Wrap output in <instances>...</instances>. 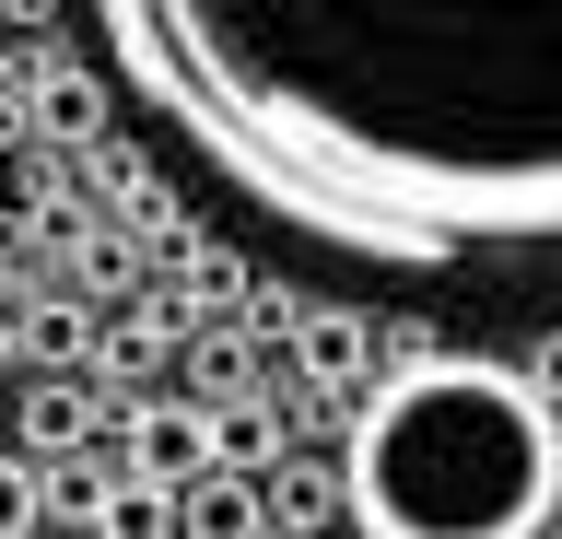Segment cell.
<instances>
[{
    "label": "cell",
    "mask_w": 562,
    "mask_h": 539,
    "mask_svg": "<svg viewBox=\"0 0 562 539\" xmlns=\"http://www.w3.org/2000/svg\"><path fill=\"white\" fill-rule=\"evenodd\" d=\"M211 469V398H176V411H140V481H200Z\"/></svg>",
    "instance_id": "4"
},
{
    "label": "cell",
    "mask_w": 562,
    "mask_h": 539,
    "mask_svg": "<svg viewBox=\"0 0 562 539\" xmlns=\"http://www.w3.org/2000/svg\"><path fill=\"white\" fill-rule=\"evenodd\" d=\"M270 481H258V469H200V481H188V539H270L281 516H270Z\"/></svg>",
    "instance_id": "3"
},
{
    "label": "cell",
    "mask_w": 562,
    "mask_h": 539,
    "mask_svg": "<svg viewBox=\"0 0 562 539\" xmlns=\"http://www.w3.org/2000/svg\"><path fill=\"white\" fill-rule=\"evenodd\" d=\"M105 504H117V493H105L94 469H59V481H47V516H59V528H82V539L105 528Z\"/></svg>",
    "instance_id": "9"
},
{
    "label": "cell",
    "mask_w": 562,
    "mask_h": 539,
    "mask_svg": "<svg viewBox=\"0 0 562 539\" xmlns=\"http://www.w3.org/2000/svg\"><path fill=\"white\" fill-rule=\"evenodd\" d=\"M211 188L398 282L562 258V0H82Z\"/></svg>",
    "instance_id": "1"
},
{
    "label": "cell",
    "mask_w": 562,
    "mask_h": 539,
    "mask_svg": "<svg viewBox=\"0 0 562 539\" xmlns=\"http://www.w3.org/2000/svg\"><path fill=\"white\" fill-rule=\"evenodd\" d=\"M94 352V317H82V305H35L24 317V363H82Z\"/></svg>",
    "instance_id": "8"
},
{
    "label": "cell",
    "mask_w": 562,
    "mask_h": 539,
    "mask_svg": "<svg viewBox=\"0 0 562 539\" xmlns=\"http://www.w3.org/2000/svg\"><path fill=\"white\" fill-rule=\"evenodd\" d=\"M293 352H305L316 388H363V375H375V317H305Z\"/></svg>",
    "instance_id": "5"
},
{
    "label": "cell",
    "mask_w": 562,
    "mask_h": 539,
    "mask_svg": "<svg viewBox=\"0 0 562 539\" xmlns=\"http://www.w3.org/2000/svg\"><path fill=\"white\" fill-rule=\"evenodd\" d=\"M94 423H105V411H94V388H59V375H35V388H24V446H35V458L82 446Z\"/></svg>",
    "instance_id": "7"
},
{
    "label": "cell",
    "mask_w": 562,
    "mask_h": 539,
    "mask_svg": "<svg viewBox=\"0 0 562 539\" xmlns=\"http://www.w3.org/2000/svg\"><path fill=\"white\" fill-rule=\"evenodd\" d=\"M340 504L363 539H551L562 398L492 352H398L351 411Z\"/></svg>",
    "instance_id": "2"
},
{
    "label": "cell",
    "mask_w": 562,
    "mask_h": 539,
    "mask_svg": "<svg viewBox=\"0 0 562 539\" xmlns=\"http://www.w3.org/2000/svg\"><path fill=\"white\" fill-rule=\"evenodd\" d=\"M105 94H117V82H94V71H59L35 117H47V130H94V117H105Z\"/></svg>",
    "instance_id": "10"
},
{
    "label": "cell",
    "mask_w": 562,
    "mask_h": 539,
    "mask_svg": "<svg viewBox=\"0 0 562 539\" xmlns=\"http://www.w3.org/2000/svg\"><path fill=\"white\" fill-rule=\"evenodd\" d=\"M188 375H200V398H246V340H200Z\"/></svg>",
    "instance_id": "11"
},
{
    "label": "cell",
    "mask_w": 562,
    "mask_h": 539,
    "mask_svg": "<svg viewBox=\"0 0 562 539\" xmlns=\"http://www.w3.org/2000/svg\"><path fill=\"white\" fill-rule=\"evenodd\" d=\"M351 539H363V528H351Z\"/></svg>",
    "instance_id": "13"
},
{
    "label": "cell",
    "mask_w": 562,
    "mask_h": 539,
    "mask_svg": "<svg viewBox=\"0 0 562 539\" xmlns=\"http://www.w3.org/2000/svg\"><path fill=\"white\" fill-rule=\"evenodd\" d=\"M527 375H539V388L562 398V328H551V340H539V352H527Z\"/></svg>",
    "instance_id": "12"
},
{
    "label": "cell",
    "mask_w": 562,
    "mask_h": 539,
    "mask_svg": "<svg viewBox=\"0 0 562 539\" xmlns=\"http://www.w3.org/2000/svg\"><path fill=\"white\" fill-rule=\"evenodd\" d=\"M551 539H562V528H551Z\"/></svg>",
    "instance_id": "14"
},
{
    "label": "cell",
    "mask_w": 562,
    "mask_h": 539,
    "mask_svg": "<svg viewBox=\"0 0 562 539\" xmlns=\"http://www.w3.org/2000/svg\"><path fill=\"white\" fill-rule=\"evenodd\" d=\"M211 469H281V411L270 398H211Z\"/></svg>",
    "instance_id": "6"
}]
</instances>
